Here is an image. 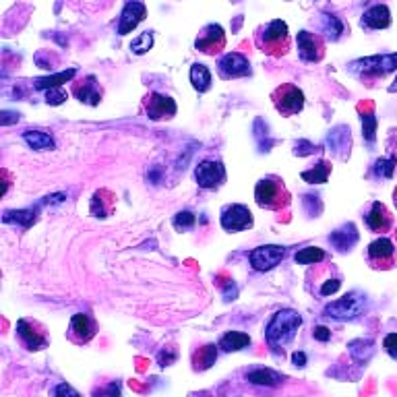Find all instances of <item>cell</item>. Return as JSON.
Returning a JSON list of instances; mask_svg holds the SVG:
<instances>
[{
    "label": "cell",
    "mask_w": 397,
    "mask_h": 397,
    "mask_svg": "<svg viewBox=\"0 0 397 397\" xmlns=\"http://www.w3.org/2000/svg\"><path fill=\"white\" fill-rule=\"evenodd\" d=\"M25 143L36 149V151H48V149H54V139L48 135V133H42V130H27L23 135Z\"/></svg>",
    "instance_id": "obj_23"
},
{
    "label": "cell",
    "mask_w": 397,
    "mask_h": 397,
    "mask_svg": "<svg viewBox=\"0 0 397 397\" xmlns=\"http://www.w3.org/2000/svg\"><path fill=\"white\" fill-rule=\"evenodd\" d=\"M13 220H19L25 226H29L31 222H36V214L33 211H8L4 216V222H13Z\"/></svg>",
    "instance_id": "obj_36"
},
{
    "label": "cell",
    "mask_w": 397,
    "mask_h": 397,
    "mask_svg": "<svg viewBox=\"0 0 397 397\" xmlns=\"http://www.w3.org/2000/svg\"><path fill=\"white\" fill-rule=\"evenodd\" d=\"M366 308V296L358 294V292H350L343 298L331 302L325 306V315L338 321H352L356 317H360Z\"/></svg>",
    "instance_id": "obj_5"
},
{
    "label": "cell",
    "mask_w": 397,
    "mask_h": 397,
    "mask_svg": "<svg viewBox=\"0 0 397 397\" xmlns=\"http://www.w3.org/2000/svg\"><path fill=\"white\" fill-rule=\"evenodd\" d=\"M246 381L253 383V385H267V387H276L282 383V377L274 370H267V368H257V370H250L246 375Z\"/></svg>",
    "instance_id": "obj_24"
},
{
    "label": "cell",
    "mask_w": 397,
    "mask_h": 397,
    "mask_svg": "<svg viewBox=\"0 0 397 397\" xmlns=\"http://www.w3.org/2000/svg\"><path fill=\"white\" fill-rule=\"evenodd\" d=\"M292 362H294L296 366H304V364H306L304 352H294V354H292Z\"/></svg>",
    "instance_id": "obj_42"
},
{
    "label": "cell",
    "mask_w": 397,
    "mask_h": 397,
    "mask_svg": "<svg viewBox=\"0 0 397 397\" xmlns=\"http://www.w3.org/2000/svg\"><path fill=\"white\" fill-rule=\"evenodd\" d=\"M250 345V338L246 334H240V331H227L226 336L220 340V347L224 352H238V350H244Z\"/></svg>",
    "instance_id": "obj_25"
},
{
    "label": "cell",
    "mask_w": 397,
    "mask_h": 397,
    "mask_svg": "<svg viewBox=\"0 0 397 397\" xmlns=\"http://www.w3.org/2000/svg\"><path fill=\"white\" fill-rule=\"evenodd\" d=\"M360 25L366 29H387L391 25V10L387 4H375L368 10H364Z\"/></svg>",
    "instance_id": "obj_20"
},
{
    "label": "cell",
    "mask_w": 397,
    "mask_h": 397,
    "mask_svg": "<svg viewBox=\"0 0 397 397\" xmlns=\"http://www.w3.org/2000/svg\"><path fill=\"white\" fill-rule=\"evenodd\" d=\"M296 44H298V54L304 62H321L325 58V42L319 33L302 29L298 31Z\"/></svg>",
    "instance_id": "obj_12"
},
{
    "label": "cell",
    "mask_w": 397,
    "mask_h": 397,
    "mask_svg": "<svg viewBox=\"0 0 397 397\" xmlns=\"http://www.w3.org/2000/svg\"><path fill=\"white\" fill-rule=\"evenodd\" d=\"M294 259H296V263H300V265L321 263V261H325V250H323V248H317V246H306V248L298 250Z\"/></svg>",
    "instance_id": "obj_30"
},
{
    "label": "cell",
    "mask_w": 397,
    "mask_h": 397,
    "mask_svg": "<svg viewBox=\"0 0 397 397\" xmlns=\"http://www.w3.org/2000/svg\"><path fill=\"white\" fill-rule=\"evenodd\" d=\"M222 227L227 232H242L253 227V214L244 205H230L222 211Z\"/></svg>",
    "instance_id": "obj_16"
},
{
    "label": "cell",
    "mask_w": 397,
    "mask_h": 397,
    "mask_svg": "<svg viewBox=\"0 0 397 397\" xmlns=\"http://www.w3.org/2000/svg\"><path fill=\"white\" fill-rule=\"evenodd\" d=\"M145 110L149 120H164V118H172L176 116V102L168 98V96H162V93H149L147 100H145Z\"/></svg>",
    "instance_id": "obj_17"
},
{
    "label": "cell",
    "mask_w": 397,
    "mask_h": 397,
    "mask_svg": "<svg viewBox=\"0 0 397 397\" xmlns=\"http://www.w3.org/2000/svg\"><path fill=\"white\" fill-rule=\"evenodd\" d=\"M394 203H396V207H397V186H396V190H394Z\"/></svg>",
    "instance_id": "obj_43"
},
{
    "label": "cell",
    "mask_w": 397,
    "mask_h": 397,
    "mask_svg": "<svg viewBox=\"0 0 397 397\" xmlns=\"http://www.w3.org/2000/svg\"><path fill=\"white\" fill-rule=\"evenodd\" d=\"M195 48L207 57H216L226 48V33L222 29V25L218 23H209L201 29V33L195 40Z\"/></svg>",
    "instance_id": "obj_9"
},
{
    "label": "cell",
    "mask_w": 397,
    "mask_h": 397,
    "mask_svg": "<svg viewBox=\"0 0 397 397\" xmlns=\"http://www.w3.org/2000/svg\"><path fill=\"white\" fill-rule=\"evenodd\" d=\"M394 172H396V158H391V160H377V164H375V174L377 176L391 178Z\"/></svg>",
    "instance_id": "obj_34"
},
{
    "label": "cell",
    "mask_w": 397,
    "mask_h": 397,
    "mask_svg": "<svg viewBox=\"0 0 397 397\" xmlns=\"http://www.w3.org/2000/svg\"><path fill=\"white\" fill-rule=\"evenodd\" d=\"M77 75V68H68V70H62L58 75L52 77H44V79H36V89H50V87H60L62 83H68L73 77Z\"/></svg>",
    "instance_id": "obj_27"
},
{
    "label": "cell",
    "mask_w": 397,
    "mask_h": 397,
    "mask_svg": "<svg viewBox=\"0 0 397 397\" xmlns=\"http://www.w3.org/2000/svg\"><path fill=\"white\" fill-rule=\"evenodd\" d=\"M218 347L214 343H207L199 352H195V356H193L195 370H207V368H211L216 364V360H218Z\"/></svg>",
    "instance_id": "obj_21"
},
{
    "label": "cell",
    "mask_w": 397,
    "mask_h": 397,
    "mask_svg": "<svg viewBox=\"0 0 397 397\" xmlns=\"http://www.w3.org/2000/svg\"><path fill=\"white\" fill-rule=\"evenodd\" d=\"M341 282L340 280H331V282H327V284L321 287V294L323 296H329V294H336L338 290H340Z\"/></svg>",
    "instance_id": "obj_39"
},
{
    "label": "cell",
    "mask_w": 397,
    "mask_h": 397,
    "mask_svg": "<svg viewBox=\"0 0 397 397\" xmlns=\"http://www.w3.org/2000/svg\"><path fill=\"white\" fill-rule=\"evenodd\" d=\"M350 70L360 77H385L397 70L396 54H375V57L358 58L350 64Z\"/></svg>",
    "instance_id": "obj_4"
},
{
    "label": "cell",
    "mask_w": 397,
    "mask_h": 397,
    "mask_svg": "<svg viewBox=\"0 0 397 397\" xmlns=\"http://www.w3.org/2000/svg\"><path fill=\"white\" fill-rule=\"evenodd\" d=\"M383 350L397 360V334H389V336H385V340H383Z\"/></svg>",
    "instance_id": "obj_38"
},
{
    "label": "cell",
    "mask_w": 397,
    "mask_h": 397,
    "mask_svg": "<svg viewBox=\"0 0 397 397\" xmlns=\"http://www.w3.org/2000/svg\"><path fill=\"white\" fill-rule=\"evenodd\" d=\"M396 236H397V232H396Z\"/></svg>",
    "instance_id": "obj_45"
},
{
    "label": "cell",
    "mask_w": 397,
    "mask_h": 397,
    "mask_svg": "<svg viewBox=\"0 0 397 397\" xmlns=\"http://www.w3.org/2000/svg\"><path fill=\"white\" fill-rule=\"evenodd\" d=\"M106 193H108V190H98V193L93 195V201H91V214H93L96 218H108V216L112 214L114 199L106 203V199H104Z\"/></svg>",
    "instance_id": "obj_29"
},
{
    "label": "cell",
    "mask_w": 397,
    "mask_h": 397,
    "mask_svg": "<svg viewBox=\"0 0 397 397\" xmlns=\"http://www.w3.org/2000/svg\"><path fill=\"white\" fill-rule=\"evenodd\" d=\"M257 46L267 57H284L290 50V31L282 19H274L265 29L257 33Z\"/></svg>",
    "instance_id": "obj_3"
},
{
    "label": "cell",
    "mask_w": 397,
    "mask_h": 397,
    "mask_svg": "<svg viewBox=\"0 0 397 397\" xmlns=\"http://www.w3.org/2000/svg\"><path fill=\"white\" fill-rule=\"evenodd\" d=\"M366 259L373 269H383V271L394 269L397 263L396 244L389 238H377L375 242L368 244Z\"/></svg>",
    "instance_id": "obj_8"
},
{
    "label": "cell",
    "mask_w": 397,
    "mask_h": 397,
    "mask_svg": "<svg viewBox=\"0 0 397 397\" xmlns=\"http://www.w3.org/2000/svg\"><path fill=\"white\" fill-rule=\"evenodd\" d=\"M255 201L261 209L282 211L290 205L292 195L280 176H265L255 186Z\"/></svg>",
    "instance_id": "obj_1"
},
{
    "label": "cell",
    "mask_w": 397,
    "mask_h": 397,
    "mask_svg": "<svg viewBox=\"0 0 397 397\" xmlns=\"http://www.w3.org/2000/svg\"><path fill=\"white\" fill-rule=\"evenodd\" d=\"M195 180L201 188H207V190H214L218 186H222V182L226 180V170L220 162H214V160H205L197 166L195 170Z\"/></svg>",
    "instance_id": "obj_13"
},
{
    "label": "cell",
    "mask_w": 397,
    "mask_h": 397,
    "mask_svg": "<svg viewBox=\"0 0 397 397\" xmlns=\"http://www.w3.org/2000/svg\"><path fill=\"white\" fill-rule=\"evenodd\" d=\"M285 257V248L280 244H263L257 246L250 253V265L257 271H269L274 267H278Z\"/></svg>",
    "instance_id": "obj_11"
},
{
    "label": "cell",
    "mask_w": 397,
    "mask_h": 397,
    "mask_svg": "<svg viewBox=\"0 0 397 397\" xmlns=\"http://www.w3.org/2000/svg\"><path fill=\"white\" fill-rule=\"evenodd\" d=\"M147 17V8L141 0H128L120 13V23H118V36L130 33L143 19Z\"/></svg>",
    "instance_id": "obj_15"
},
{
    "label": "cell",
    "mask_w": 397,
    "mask_h": 397,
    "mask_svg": "<svg viewBox=\"0 0 397 397\" xmlns=\"http://www.w3.org/2000/svg\"><path fill=\"white\" fill-rule=\"evenodd\" d=\"M73 96H75L79 102L87 104V106H98V104L102 102L104 91H102V87H100L98 79H96L93 75H87L83 81H79V83L73 85Z\"/></svg>",
    "instance_id": "obj_18"
},
{
    "label": "cell",
    "mask_w": 397,
    "mask_h": 397,
    "mask_svg": "<svg viewBox=\"0 0 397 397\" xmlns=\"http://www.w3.org/2000/svg\"><path fill=\"white\" fill-rule=\"evenodd\" d=\"M54 396H73L77 397L79 394L75 391V389H70L68 385H58L57 389H54Z\"/></svg>",
    "instance_id": "obj_41"
},
{
    "label": "cell",
    "mask_w": 397,
    "mask_h": 397,
    "mask_svg": "<svg viewBox=\"0 0 397 397\" xmlns=\"http://www.w3.org/2000/svg\"><path fill=\"white\" fill-rule=\"evenodd\" d=\"M17 338L29 352H40V350L48 347V343H50V336H48L46 327L33 319L17 321Z\"/></svg>",
    "instance_id": "obj_6"
},
{
    "label": "cell",
    "mask_w": 397,
    "mask_h": 397,
    "mask_svg": "<svg viewBox=\"0 0 397 397\" xmlns=\"http://www.w3.org/2000/svg\"><path fill=\"white\" fill-rule=\"evenodd\" d=\"M190 83H193V87L199 93L209 91V87H211V73H209V68L205 64H199V62L193 64L190 66Z\"/></svg>",
    "instance_id": "obj_22"
},
{
    "label": "cell",
    "mask_w": 397,
    "mask_h": 397,
    "mask_svg": "<svg viewBox=\"0 0 397 397\" xmlns=\"http://www.w3.org/2000/svg\"><path fill=\"white\" fill-rule=\"evenodd\" d=\"M218 75L224 81L248 77L250 75V62H248V58L238 54V52H227L226 57H222V60L218 62Z\"/></svg>",
    "instance_id": "obj_14"
},
{
    "label": "cell",
    "mask_w": 397,
    "mask_h": 397,
    "mask_svg": "<svg viewBox=\"0 0 397 397\" xmlns=\"http://www.w3.org/2000/svg\"><path fill=\"white\" fill-rule=\"evenodd\" d=\"M397 87V77H396V85H394V87H391V91H394V89H396Z\"/></svg>",
    "instance_id": "obj_44"
},
{
    "label": "cell",
    "mask_w": 397,
    "mask_h": 397,
    "mask_svg": "<svg viewBox=\"0 0 397 397\" xmlns=\"http://www.w3.org/2000/svg\"><path fill=\"white\" fill-rule=\"evenodd\" d=\"M195 222H197V218H195V214H190V211H180V214H176V218H174V226L178 227V230H188V227L195 226Z\"/></svg>",
    "instance_id": "obj_35"
},
{
    "label": "cell",
    "mask_w": 397,
    "mask_h": 397,
    "mask_svg": "<svg viewBox=\"0 0 397 397\" xmlns=\"http://www.w3.org/2000/svg\"><path fill=\"white\" fill-rule=\"evenodd\" d=\"M302 325V317L296 313V310H290V308H284V310H278L271 321L267 323V329H265V340L271 347L276 350H284V345H287L290 341L294 340L296 331L300 329Z\"/></svg>",
    "instance_id": "obj_2"
},
{
    "label": "cell",
    "mask_w": 397,
    "mask_h": 397,
    "mask_svg": "<svg viewBox=\"0 0 397 397\" xmlns=\"http://www.w3.org/2000/svg\"><path fill=\"white\" fill-rule=\"evenodd\" d=\"M151 46H153V33H151V31H145V33H141L139 38L133 40L130 50H133L135 54H145Z\"/></svg>",
    "instance_id": "obj_32"
},
{
    "label": "cell",
    "mask_w": 397,
    "mask_h": 397,
    "mask_svg": "<svg viewBox=\"0 0 397 397\" xmlns=\"http://www.w3.org/2000/svg\"><path fill=\"white\" fill-rule=\"evenodd\" d=\"M321 17H323V33H327L334 42L340 40V36L343 33V23L334 15H321Z\"/></svg>",
    "instance_id": "obj_31"
},
{
    "label": "cell",
    "mask_w": 397,
    "mask_h": 397,
    "mask_svg": "<svg viewBox=\"0 0 397 397\" xmlns=\"http://www.w3.org/2000/svg\"><path fill=\"white\" fill-rule=\"evenodd\" d=\"M356 240H358V234H356V227L352 226V224H347L345 227H341V230L331 234V242L340 250H350V246H354Z\"/></svg>",
    "instance_id": "obj_26"
},
{
    "label": "cell",
    "mask_w": 397,
    "mask_h": 397,
    "mask_svg": "<svg viewBox=\"0 0 397 397\" xmlns=\"http://www.w3.org/2000/svg\"><path fill=\"white\" fill-rule=\"evenodd\" d=\"M274 106L282 116H294L304 108V93L302 89H298L292 83L280 85L274 93H271Z\"/></svg>",
    "instance_id": "obj_7"
},
{
    "label": "cell",
    "mask_w": 397,
    "mask_h": 397,
    "mask_svg": "<svg viewBox=\"0 0 397 397\" xmlns=\"http://www.w3.org/2000/svg\"><path fill=\"white\" fill-rule=\"evenodd\" d=\"M98 334V323L91 315L87 313H77L73 319H70V325H68V331H66V338L68 341L77 343V345H83V343H89V341L96 338Z\"/></svg>",
    "instance_id": "obj_10"
},
{
    "label": "cell",
    "mask_w": 397,
    "mask_h": 397,
    "mask_svg": "<svg viewBox=\"0 0 397 397\" xmlns=\"http://www.w3.org/2000/svg\"><path fill=\"white\" fill-rule=\"evenodd\" d=\"M64 100H66V93L60 87H50L46 91V104H50V106H60Z\"/></svg>",
    "instance_id": "obj_37"
},
{
    "label": "cell",
    "mask_w": 397,
    "mask_h": 397,
    "mask_svg": "<svg viewBox=\"0 0 397 397\" xmlns=\"http://www.w3.org/2000/svg\"><path fill=\"white\" fill-rule=\"evenodd\" d=\"M315 340L329 341L331 340V331H329L327 327H317V329H315Z\"/></svg>",
    "instance_id": "obj_40"
},
{
    "label": "cell",
    "mask_w": 397,
    "mask_h": 397,
    "mask_svg": "<svg viewBox=\"0 0 397 397\" xmlns=\"http://www.w3.org/2000/svg\"><path fill=\"white\" fill-rule=\"evenodd\" d=\"M366 226L370 227L373 232H379V234H385L394 227V216L391 211L387 209L385 203L381 201H375L368 216H366Z\"/></svg>",
    "instance_id": "obj_19"
},
{
    "label": "cell",
    "mask_w": 397,
    "mask_h": 397,
    "mask_svg": "<svg viewBox=\"0 0 397 397\" xmlns=\"http://www.w3.org/2000/svg\"><path fill=\"white\" fill-rule=\"evenodd\" d=\"M329 172H331L329 162H319L313 170H304L300 176H302V180H306L310 184H325L329 178Z\"/></svg>",
    "instance_id": "obj_28"
},
{
    "label": "cell",
    "mask_w": 397,
    "mask_h": 397,
    "mask_svg": "<svg viewBox=\"0 0 397 397\" xmlns=\"http://www.w3.org/2000/svg\"><path fill=\"white\" fill-rule=\"evenodd\" d=\"M362 135H364V139L368 141V143H373L375 141V133H377V116H373V114H366V116H362Z\"/></svg>",
    "instance_id": "obj_33"
}]
</instances>
